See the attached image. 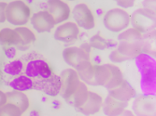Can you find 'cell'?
<instances>
[{
    "label": "cell",
    "mask_w": 156,
    "mask_h": 116,
    "mask_svg": "<svg viewBox=\"0 0 156 116\" xmlns=\"http://www.w3.org/2000/svg\"><path fill=\"white\" fill-rule=\"evenodd\" d=\"M46 10L53 17L56 24L67 21L71 14V8L64 0H48Z\"/></svg>",
    "instance_id": "cell-13"
},
{
    "label": "cell",
    "mask_w": 156,
    "mask_h": 116,
    "mask_svg": "<svg viewBox=\"0 0 156 116\" xmlns=\"http://www.w3.org/2000/svg\"><path fill=\"white\" fill-rule=\"evenodd\" d=\"M68 1H75V0H68Z\"/></svg>",
    "instance_id": "cell-30"
},
{
    "label": "cell",
    "mask_w": 156,
    "mask_h": 116,
    "mask_svg": "<svg viewBox=\"0 0 156 116\" xmlns=\"http://www.w3.org/2000/svg\"><path fill=\"white\" fill-rule=\"evenodd\" d=\"M7 21L14 26H23L31 18V8L23 0H14L7 6Z\"/></svg>",
    "instance_id": "cell-5"
},
{
    "label": "cell",
    "mask_w": 156,
    "mask_h": 116,
    "mask_svg": "<svg viewBox=\"0 0 156 116\" xmlns=\"http://www.w3.org/2000/svg\"><path fill=\"white\" fill-rule=\"evenodd\" d=\"M108 95L120 101L128 102L136 96V91L125 79L115 88L108 90Z\"/></svg>",
    "instance_id": "cell-16"
},
{
    "label": "cell",
    "mask_w": 156,
    "mask_h": 116,
    "mask_svg": "<svg viewBox=\"0 0 156 116\" xmlns=\"http://www.w3.org/2000/svg\"><path fill=\"white\" fill-rule=\"evenodd\" d=\"M119 7L122 8H130L135 6L136 0H114Z\"/></svg>",
    "instance_id": "cell-26"
},
{
    "label": "cell",
    "mask_w": 156,
    "mask_h": 116,
    "mask_svg": "<svg viewBox=\"0 0 156 116\" xmlns=\"http://www.w3.org/2000/svg\"><path fill=\"white\" fill-rule=\"evenodd\" d=\"M7 101L17 106L23 113H24L30 107V100L27 95L21 90L14 89L7 92Z\"/></svg>",
    "instance_id": "cell-18"
},
{
    "label": "cell",
    "mask_w": 156,
    "mask_h": 116,
    "mask_svg": "<svg viewBox=\"0 0 156 116\" xmlns=\"http://www.w3.org/2000/svg\"><path fill=\"white\" fill-rule=\"evenodd\" d=\"M90 47L98 50H105L110 47V41L103 37L100 34H97L91 37Z\"/></svg>",
    "instance_id": "cell-24"
},
{
    "label": "cell",
    "mask_w": 156,
    "mask_h": 116,
    "mask_svg": "<svg viewBox=\"0 0 156 116\" xmlns=\"http://www.w3.org/2000/svg\"><path fill=\"white\" fill-rule=\"evenodd\" d=\"M11 86L14 89L24 91L32 89L34 86V80L28 75L18 76L14 79L11 83Z\"/></svg>",
    "instance_id": "cell-23"
},
{
    "label": "cell",
    "mask_w": 156,
    "mask_h": 116,
    "mask_svg": "<svg viewBox=\"0 0 156 116\" xmlns=\"http://www.w3.org/2000/svg\"><path fill=\"white\" fill-rule=\"evenodd\" d=\"M25 72L26 75L31 77L33 80L47 78L53 74L50 64L43 60H35L30 61L26 66Z\"/></svg>",
    "instance_id": "cell-14"
},
{
    "label": "cell",
    "mask_w": 156,
    "mask_h": 116,
    "mask_svg": "<svg viewBox=\"0 0 156 116\" xmlns=\"http://www.w3.org/2000/svg\"><path fill=\"white\" fill-rule=\"evenodd\" d=\"M128 102H123L120 101L111 96L108 95L107 98L104 99L102 110L106 115L108 116H120L122 112L128 107Z\"/></svg>",
    "instance_id": "cell-17"
},
{
    "label": "cell",
    "mask_w": 156,
    "mask_h": 116,
    "mask_svg": "<svg viewBox=\"0 0 156 116\" xmlns=\"http://www.w3.org/2000/svg\"><path fill=\"white\" fill-rule=\"evenodd\" d=\"M130 23L136 30L142 33L146 38H155V12L144 8H137L130 15Z\"/></svg>",
    "instance_id": "cell-2"
},
{
    "label": "cell",
    "mask_w": 156,
    "mask_h": 116,
    "mask_svg": "<svg viewBox=\"0 0 156 116\" xmlns=\"http://www.w3.org/2000/svg\"><path fill=\"white\" fill-rule=\"evenodd\" d=\"M63 59L65 62L76 71H80L89 65L91 62L90 45L82 47H68L63 50Z\"/></svg>",
    "instance_id": "cell-3"
},
{
    "label": "cell",
    "mask_w": 156,
    "mask_h": 116,
    "mask_svg": "<svg viewBox=\"0 0 156 116\" xmlns=\"http://www.w3.org/2000/svg\"><path fill=\"white\" fill-rule=\"evenodd\" d=\"M23 112L21 110L10 102H7L0 107V116H21Z\"/></svg>",
    "instance_id": "cell-25"
},
{
    "label": "cell",
    "mask_w": 156,
    "mask_h": 116,
    "mask_svg": "<svg viewBox=\"0 0 156 116\" xmlns=\"http://www.w3.org/2000/svg\"><path fill=\"white\" fill-rule=\"evenodd\" d=\"M33 88L43 92L44 94L55 97L60 94L61 89V80L60 76L52 74L51 76L42 79H36L34 80V86Z\"/></svg>",
    "instance_id": "cell-11"
},
{
    "label": "cell",
    "mask_w": 156,
    "mask_h": 116,
    "mask_svg": "<svg viewBox=\"0 0 156 116\" xmlns=\"http://www.w3.org/2000/svg\"><path fill=\"white\" fill-rule=\"evenodd\" d=\"M89 92H90V90L88 88L87 85L83 81H81L78 89L76 90V92L74 93L72 98H70L68 103L71 104L76 109L80 108V106H82L84 104L85 101H86V99L89 96Z\"/></svg>",
    "instance_id": "cell-19"
},
{
    "label": "cell",
    "mask_w": 156,
    "mask_h": 116,
    "mask_svg": "<svg viewBox=\"0 0 156 116\" xmlns=\"http://www.w3.org/2000/svg\"><path fill=\"white\" fill-rule=\"evenodd\" d=\"M7 6L8 3L0 2V23H3L7 21V16H6Z\"/></svg>",
    "instance_id": "cell-27"
},
{
    "label": "cell",
    "mask_w": 156,
    "mask_h": 116,
    "mask_svg": "<svg viewBox=\"0 0 156 116\" xmlns=\"http://www.w3.org/2000/svg\"><path fill=\"white\" fill-rule=\"evenodd\" d=\"M72 16L80 28H83L85 30H92L95 27L94 14L87 4H77L72 10Z\"/></svg>",
    "instance_id": "cell-8"
},
{
    "label": "cell",
    "mask_w": 156,
    "mask_h": 116,
    "mask_svg": "<svg viewBox=\"0 0 156 116\" xmlns=\"http://www.w3.org/2000/svg\"><path fill=\"white\" fill-rule=\"evenodd\" d=\"M104 25L112 33H121L130 25V14L124 8H111L104 16Z\"/></svg>",
    "instance_id": "cell-4"
},
{
    "label": "cell",
    "mask_w": 156,
    "mask_h": 116,
    "mask_svg": "<svg viewBox=\"0 0 156 116\" xmlns=\"http://www.w3.org/2000/svg\"><path fill=\"white\" fill-rule=\"evenodd\" d=\"M0 43L3 46H21V38L15 29L4 28L0 31Z\"/></svg>",
    "instance_id": "cell-20"
},
{
    "label": "cell",
    "mask_w": 156,
    "mask_h": 116,
    "mask_svg": "<svg viewBox=\"0 0 156 116\" xmlns=\"http://www.w3.org/2000/svg\"><path fill=\"white\" fill-rule=\"evenodd\" d=\"M7 102V95L5 92L0 90V107L3 106Z\"/></svg>",
    "instance_id": "cell-29"
},
{
    "label": "cell",
    "mask_w": 156,
    "mask_h": 116,
    "mask_svg": "<svg viewBox=\"0 0 156 116\" xmlns=\"http://www.w3.org/2000/svg\"><path fill=\"white\" fill-rule=\"evenodd\" d=\"M16 32L19 34L21 38V46H27L34 43L37 40L35 33L25 26H17L15 28Z\"/></svg>",
    "instance_id": "cell-22"
},
{
    "label": "cell",
    "mask_w": 156,
    "mask_h": 116,
    "mask_svg": "<svg viewBox=\"0 0 156 116\" xmlns=\"http://www.w3.org/2000/svg\"><path fill=\"white\" fill-rule=\"evenodd\" d=\"M80 34V27L74 22H64L54 31V38L62 43H73Z\"/></svg>",
    "instance_id": "cell-10"
},
{
    "label": "cell",
    "mask_w": 156,
    "mask_h": 116,
    "mask_svg": "<svg viewBox=\"0 0 156 116\" xmlns=\"http://www.w3.org/2000/svg\"><path fill=\"white\" fill-rule=\"evenodd\" d=\"M31 24L35 30L39 33H49L55 27L56 22L48 10H40L36 12L30 18Z\"/></svg>",
    "instance_id": "cell-12"
},
{
    "label": "cell",
    "mask_w": 156,
    "mask_h": 116,
    "mask_svg": "<svg viewBox=\"0 0 156 116\" xmlns=\"http://www.w3.org/2000/svg\"><path fill=\"white\" fill-rule=\"evenodd\" d=\"M118 40L119 42L120 41H143V40H147V38L142 33L136 30V28L132 27L129 29H125V30L121 32V34L118 36Z\"/></svg>",
    "instance_id": "cell-21"
},
{
    "label": "cell",
    "mask_w": 156,
    "mask_h": 116,
    "mask_svg": "<svg viewBox=\"0 0 156 116\" xmlns=\"http://www.w3.org/2000/svg\"><path fill=\"white\" fill-rule=\"evenodd\" d=\"M61 89L60 95L67 102L72 98L81 82L78 71L73 68H68L62 71L60 75Z\"/></svg>",
    "instance_id": "cell-6"
},
{
    "label": "cell",
    "mask_w": 156,
    "mask_h": 116,
    "mask_svg": "<svg viewBox=\"0 0 156 116\" xmlns=\"http://www.w3.org/2000/svg\"><path fill=\"white\" fill-rule=\"evenodd\" d=\"M155 1H156V0H143V2H142L143 8H146V9H149L151 11L155 12V10H156V8H155Z\"/></svg>",
    "instance_id": "cell-28"
},
{
    "label": "cell",
    "mask_w": 156,
    "mask_h": 116,
    "mask_svg": "<svg viewBox=\"0 0 156 116\" xmlns=\"http://www.w3.org/2000/svg\"><path fill=\"white\" fill-rule=\"evenodd\" d=\"M150 48V45L147 40L143 41H120L117 47V50L124 57L125 61H131L138 58L147 49Z\"/></svg>",
    "instance_id": "cell-7"
},
{
    "label": "cell",
    "mask_w": 156,
    "mask_h": 116,
    "mask_svg": "<svg viewBox=\"0 0 156 116\" xmlns=\"http://www.w3.org/2000/svg\"><path fill=\"white\" fill-rule=\"evenodd\" d=\"M132 110L134 114L137 116H155V97L153 95L136 96L132 104Z\"/></svg>",
    "instance_id": "cell-9"
},
{
    "label": "cell",
    "mask_w": 156,
    "mask_h": 116,
    "mask_svg": "<svg viewBox=\"0 0 156 116\" xmlns=\"http://www.w3.org/2000/svg\"><path fill=\"white\" fill-rule=\"evenodd\" d=\"M77 71L80 80L86 85L103 86L108 90L115 88L124 80L121 69L113 63H106L102 65L90 63Z\"/></svg>",
    "instance_id": "cell-1"
},
{
    "label": "cell",
    "mask_w": 156,
    "mask_h": 116,
    "mask_svg": "<svg viewBox=\"0 0 156 116\" xmlns=\"http://www.w3.org/2000/svg\"><path fill=\"white\" fill-rule=\"evenodd\" d=\"M104 98L99 94L90 91L89 96L82 106L77 109L78 111L84 115H93L96 114L102 110Z\"/></svg>",
    "instance_id": "cell-15"
}]
</instances>
